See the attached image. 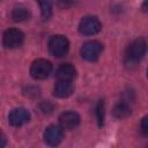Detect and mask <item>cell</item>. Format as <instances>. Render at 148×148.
Returning <instances> with one entry per match:
<instances>
[{
  "label": "cell",
  "instance_id": "cell-1",
  "mask_svg": "<svg viewBox=\"0 0 148 148\" xmlns=\"http://www.w3.org/2000/svg\"><path fill=\"white\" fill-rule=\"evenodd\" d=\"M147 50V44L146 40L143 38H138L135 40H133L126 49L125 52V59L127 61V64H136L139 62Z\"/></svg>",
  "mask_w": 148,
  "mask_h": 148
},
{
  "label": "cell",
  "instance_id": "cell-2",
  "mask_svg": "<svg viewBox=\"0 0 148 148\" xmlns=\"http://www.w3.org/2000/svg\"><path fill=\"white\" fill-rule=\"evenodd\" d=\"M68 49H69V42L62 35L52 36L49 40V51L56 58H61L66 56Z\"/></svg>",
  "mask_w": 148,
  "mask_h": 148
},
{
  "label": "cell",
  "instance_id": "cell-3",
  "mask_svg": "<svg viewBox=\"0 0 148 148\" xmlns=\"http://www.w3.org/2000/svg\"><path fill=\"white\" fill-rule=\"evenodd\" d=\"M52 72V64L45 59H37L31 64L30 74L35 80H45Z\"/></svg>",
  "mask_w": 148,
  "mask_h": 148
},
{
  "label": "cell",
  "instance_id": "cell-4",
  "mask_svg": "<svg viewBox=\"0 0 148 148\" xmlns=\"http://www.w3.org/2000/svg\"><path fill=\"white\" fill-rule=\"evenodd\" d=\"M103 50V45L97 40H88L81 47V56L87 61H96Z\"/></svg>",
  "mask_w": 148,
  "mask_h": 148
},
{
  "label": "cell",
  "instance_id": "cell-5",
  "mask_svg": "<svg viewBox=\"0 0 148 148\" xmlns=\"http://www.w3.org/2000/svg\"><path fill=\"white\" fill-rule=\"evenodd\" d=\"M24 40V35L21 30L10 28L5 31L2 36V44L7 49H16L22 45Z\"/></svg>",
  "mask_w": 148,
  "mask_h": 148
},
{
  "label": "cell",
  "instance_id": "cell-6",
  "mask_svg": "<svg viewBox=\"0 0 148 148\" xmlns=\"http://www.w3.org/2000/svg\"><path fill=\"white\" fill-rule=\"evenodd\" d=\"M79 30L87 36L95 35L101 30V22L96 16H86L80 21Z\"/></svg>",
  "mask_w": 148,
  "mask_h": 148
},
{
  "label": "cell",
  "instance_id": "cell-7",
  "mask_svg": "<svg viewBox=\"0 0 148 148\" xmlns=\"http://www.w3.org/2000/svg\"><path fill=\"white\" fill-rule=\"evenodd\" d=\"M30 119V113L24 108H16L10 111L8 116V121L14 127H20L24 124H27Z\"/></svg>",
  "mask_w": 148,
  "mask_h": 148
},
{
  "label": "cell",
  "instance_id": "cell-8",
  "mask_svg": "<svg viewBox=\"0 0 148 148\" xmlns=\"http://www.w3.org/2000/svg\"><path fill=\"white\" fill-rule=\"evenodd\" d=\"M44 140L49 146H57L62 140V128L58 125H50L44 132Z\"/></svg>",
  "mask_w": 148,
  "mask_h": 148
},
{
  "label": "cell",
  "instance_id": "cell-9",
  "mask_svg": "<svg viewBox=\"0 0 148 148\" xmlns=\"http://www.w3.org/2000/svg\"><path fill=\"white\" fill-rule=\"evenodd\" d=\"M59 123L62 130H73L80 124V116L74 111H67L60 114Z\"/></svg>",
  "mask_w": 148,
  "mask_h": 148
},
{
  "label": "cell",
  "instance_id": "cell-10",
  "mask_svg": "<svg viewBox=\"0 0 148 148\" xmlns=\"http://www.w3.org/2000/svg\"><path fill=\"white\" fill-rule=\"evenodd\" d=\"M73 90H74V87H73L72 81L58 80V82L54 86L53 94L58 98H67L73 94Z\"/></svg>",
  "mask_w": 148,
  "mask_h": 148
},
{
  "label": "cell",
  "instance_id": "cell-11",
  "mask_svg": "<svg viewBox=\"0 0 148 148\" xmlns=\"http://www.w3.org/2000/svg\"><path fill=\"white\" fill-rule=\"evenodd\" d=\"M76 76V69L71 64H62L57 71V79L62 81H73Z\"/></svg>",
  "mask_w": 148,
  "mask_h": 148
},
{
  "label": "cell",
  "instance_id": "cell-12",
  "mask_svg": "<svg viewBox=\"0 0 148 148\" xmlns=\"http://www.w3.org/2000/svg\"><path fill=\"white\" fill-rule=\"evenodd\" d=\"M112 114L117 119H125L131 114V108L126 102H119L113 106Z\"/></svg>",
  "mask_w": 148,
  "mask_h": 148
},
{
  "label": "cell",
  "instance_id": "cell-13",
  "mask_svg": "<svg viewBox=\"0 0 148 148\" xmlns=\"http://www.w3.org/2000/svg\"><path fill=\"white\" fill-rule=\"evenodd\" d=\"M10 16H12L13 21H15V22H23L25 20H29L30 14H29L27 8H24V7H16V8H14L12 10Z\"/></svg>",
  "mask_w": 148,
  "mask_h": 148
},
{
  "label": "cell",
  "instance_id": "cell-14",
  "mask_svg": "<svg viewBox=\"0 0 148 148\" xmlns=\"http://www.w3.org/2000/svg\"><path fill=\"white\" fill-rule=\"evenodd\" d=\"M40 7L42 17L44 20H49L52 15V0H36Z\"/></svg>",
  "mask_w": 148,
  "mask_h": 148
},
{
  "label": "cell",
  "instance_id": "cell-15",
  "mask_svg": "<svg viewBox=\"0 0 148 148\" xmlns=\"http://www.w3.org/2000/svg\"><path fill=\"white\" fill-rule=\"evenodd\" d=\"M96 119H97V123H98V126H103V123H104V103L103 101H99L96 105Z\"/></svg>",
  "mask_w": 148,
  "mask_h": 148
},
{
  "label": "cell",
  "instance_id": "cell-16",
  "mask_svg": "<svg viewBox=\"0 0 148 148\" xmlns=\"http://www.w3.org/2000/svg\"><path fill=\"white\" fill-rule=\"evenodd\" d=\"M141 132L143 135L148 134V117H143L142 121H141Z\"/></svg>",
  "mask_w": 148,
  "mask_h": 148
},
{
  "label": "cell",
  "instance_id": "cell-17",
  "mask_svg": "<svg viewBox=\"0 0 148 148\" xmlns=\"http://www.w3.org/2000/svg\"><path fill=\"white\" fill-rule=\"evenodd\" d=\"M6 146V138H5V135L0 132V148H2V147H5Z\"/></svg>",
  "mask_w": 148,
  "mask_h": 148
}]
</instances>
